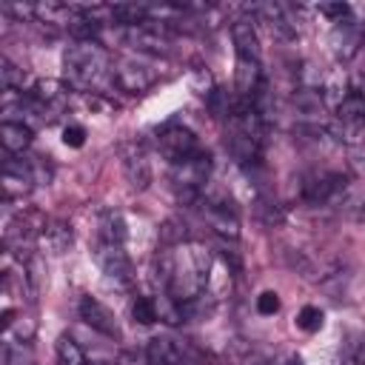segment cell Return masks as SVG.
Here are the masks:
<instances>
[{
	"instance_id": "15",
	"label": "cell",
	"mask_w": 365,
	"mask_h": 365,
	"mask_svg": "<svg viewBox=\"0 0 365 365\" xmlns=\"http://www.w3.org/2000/svg\"><path fill=\"white\" fill-rule=\"evenodd\" d=\"M148 359H151V365H180L182 362L177 345L171 339H160V336L148 342Z\"/></svg>"
},
{
	"instance_id": "14",
	"label": "cell",
	"mask_w": 365,
	"mask_h": 365,
	"mask_svg": "<svg viewBox=\"0 0 365 365\" xmlns=\"http://www.w3.org/2000/svg\"><path fill=\"white\" fill-rule=\"evenodd\" d=\"M40 237H43V242H46L48 251L63 254V251L71 245V225H68V222H48Z\"/></svg>"
},
{
	"instance_id": "20",
	"label": "cell",
	"mask_w": 365,
	"mask_h": 365,
	"mask_svg": "<svg viewBox=\"0 0 365 365\" xmlns=\"http://www.w3.org/2000/svg\"><path fill=\"white\" fill-rule=\"evenodd\" d=\"M0 365H31V354L23 345L6 342L3 345V354H0Z\"/></svg>"
},
{
	"instance_id": "4",
	"label": "cell",
	"mask_w": 365,
	"mask_h": 365,
	"mask_svg": "<svg viewBox=\"0 0 365 365\" xmlns=\"http://www.w3.org/2000/svg\"><path fill=\"white\" fill-rule=\"evenodd\" d=\"M111 80H114L123 91H128V94H140V91H145V88L154 86L157 74H154L148 66L137 63V60H123V63H117V66L111 68Z\"/></svg>"
},
{
	"instance_id": "3",
	"label": "cell",
	"mask_w": 365,
	"mask_h": 365,
	"mask_svg": "<svg viewBox=\"0 0 365 365\" xmlns=\"http://www.w3.org/2000/svg\"><path fill=\"white\" fill-rule=\"evenodd\" d=\"M160 151H163V157H165L171 165H182V163H188L200 148H197L194 131H188V128H182V125H168V128L160 134Z\"/></svg>"
},
{
	"instance_id": "13",
	"label": "cell",
	"mask_w": 365,
	"mask_h": 365,
	"mask_svg": "<svg viewBox=\"0 0 365 365\" xmlns=\"http://www.w3.org/2000/svg\"><path fill=\"white\" fill-rule=\"evenodd\" d=\"M97 237H100L103 242H117V245H123V242H125V222H123V217H120L117 211H106V214L100 217Z\"/></svg>"
},
{
	"instance_id": "19",
	"label": "cell",
	"mask_w": 365,
	"mask_h": 365,
	"mask_svg": "<svg viewBox=\"0 0 365 365\" xmlns=\"http://www.w3.org/2000/svg\"><path fill=\"white\" fill-rule=\"evenodd\" d=\"M342 365H365V336H348L345 339Z\"/></svg>"
},
{
	"instance_id": "1",
	"label": "cell",
	"mask_w": 365,
	"mask_h": 365,
	"mask_svg": "<svg viewBox=\"0 0 365 365\" xmlns=\"http://www.w3.org/2000/svg\"><path fill=\"white\" fill-rule=\"evenodd\" d=\"M157 274L171 299H177L180 305L194 302L205 291L211 274V251L202 248L200 242H185L177 251H165L160 257Z\"/></svg>"
},
{
	"instance_id": "8",
	"label": "cell",
	"mask_w": 365,
	"mask_h": 365,
	"mask_svg": "<svg viewBox=\"0 0 365 365\" xmlns=\"http://www.w3.org/2000/svg\"><path fill=\"white\" fill-rule=\"evenodd\" d=\"M225 143H228V151L234 154V160L242 163V165H254L262 157V140H257V137H251V134H245L234 125H231V134H228Z\"/></svg>"
},
{
	"instance_id": "26",
	"label": "cell",
	"mask_w": 365,
	"mask_h": 365,
	"mask_svg": "<svg viewBox=\"0 0 365 365\" xmlns=\"http://www.w3.org/2000/svg\"><path fill=\"white\" fill-rule=\"evenodd\" d=\"M11 317H14V311H11V308H6V311H3V328H11V322H14Z\"/></svg>"
},
{
	"instance_id": "16",
	"label": "cell",
	"mask_w": 365,
	"mask_h": 365,
	"mask_svg": "<svg viewBox=\"0 0 365 365\" xmlns=\"http://www.w3.org/2000/svg\"><path fill=\"white\" fill-rule=\"evenodd\" d=\"M31 97H34L43 108H48V106H54V103H63V97H66V86H63L60 80H40V83H34Z\"/></svg>"
},
{
	"instance_id": "22",
	"label": "cell",
	"mask_w": 365,
	"mask_h": 365,
	"mask_svg": "<svg viewBox=\"0 0 365 365\" xmlns=\"http://www.w3.org/2000/svg\"><path fill=\"white\" fill-rule=\"evenodd\" d=\"M0 74H3V88L6 91H17V88H23V68H17L11 60H6L3 57V68H0Z\"/></svg>"
},
{
	"instance_id": "7",
	"label": "cell",
	"mask_w": 365,
	"mask_h": 365,
	"mask_svg": "<svg viewBox=\"0 0 365 365\" xmlns=\"http://www.w3.org/2000/svg\"><path fill=\"white\" fill-rule=\"evenodd\" d=\"M80 317L91 325V328H97L100 334H106V336H120V328H117V319H114V314L103 305V302H97L94 297H83L80 299Z\"/></svg>"
},
{
	"instance_id": "21",
	"label": "cell",
	"mask_w": 365,
	"mask_h": 365,
	"mask_svg": "<svg viewBox=\"0 0 365 365\" xmlns=\"http://www.w3.org/2000/svg\"><path fill=\"white\" fill-rule=\"evenodd\" d=\"M322 311L319 308H314V305H305L299 314H297V325L302 328V331H308V334H314V331H319L322 328Z\"/></svg>"
},
{
	"instance_id": "11",
	"label": "cell",
	"mask_w": 365,
	"mask_h": 365,
	"mask_svg": "<svg viewBox=\"0 0 365 365\" xmlns=\"http://www.w3.org/2000/svg\"><path fill=\"white\" fill-rule=\"evenodd\" d=\"M0 143H3L6 151L20 154V151H26L29 143H31V128L23 125V123H11V120H6V123L0 125Z\"/></svg>"
},
{
	"instance_id": "27",
	"label": "cell",
	"mask_w": 365,
	"mask_h": 365,
	"mask_svg": "<svg viewBox=\"0 0 365 365\" xmlns=\"http://www.w3.org/2000/svg\"><path fill=\"white\" fill-rule=\"evenodd\" d=\"M180 365H182V362H180Z\"/></svg>"
},
{
	"instance_id": "5",
	"label": "cell",
	"mask_w": 365,
	"mask_h": 365,
	"mask_svg": "<svg viewBox=\"0 0 365 365\" xmlns=\"http://www.w3.org/2000/svg\"><path fill=\"white\" fill-rule=\"evenodd\" d=\"M342 188H345V177L339 171H319L302 182V197H305V202L319 205V202H328Z\"/></svg>"
},
{
	"instance_id": "24",
	"label": "cell",
	"mask_w": 365,
	"mask_h": 365,
	"mask_svg": "<svg viewBox=\"0 0 365 365\" xmlns=\"http://www.w3.org/2000/svg\"><path fill=\"white\" fill-rule=\"evenodd\" d=\"M63 143H66L68 148H80V145L86 143V128H80V125H66V128H63Z\"/></svg>"
},
{
	"instance_id": "18",
	"label": "cell",
	"mask_w": 365,
	"mask_h": 365,
	"mask_svg": "<svg viewBox=\"0 0 365 365\" xmlns=\"http://www.w3.org/2000/svg\"><path fill=\"white\" fill-rule=\"evenodd\" d=\"M131 314H134V319H137L140 325H151V322H157V319H160L157 302H154L151 297H137V299H134V305H131Z\"/></svg>"
},
{
	"instance_id": "23",
	"label": "cell",
	"mask_w": 365,
	"mask_h": 365,
	"mask_svg": "<svg viewBox=\"0 0 365 365\" xmlns=\"http://www.w3.org/2000/svg\"><path fill=\"white\" fill-rule=\"evenodd\" d=\"M257 311L265 314V317L277 314V311H279V297H277V291H262V294L257 297Z\"/></svg>"
},
{
	"instance_id": "25",
	"label": "cell",
	"mask_w": 365,
	"mask_h": 365,
	"mask_svg": "<svg viewBox=\"0 0 365 365\" xmlns=\"http://www.w3.org/2000/svg\"><path fill=\"white\" fill-rule=\"evenodd\" d=\"M319 11H322V14H328V17H334L336 23H342V17H348V14H351V6H348V3H322V6H319Z\"/></svg>"
},
{
	"instance_id": "12",
	"label": "cell",
	"mask_w": 365,
	"mask_h": 365,
	"mask_svg": "<svg viewBox=\"0 0 365 365\" xmlns=\"http://www.w3.org/2000/svg\"><path fill=\"white\" fill-rule=\"evenodd\" d=\"M123 168H125V177H128V185H131V188H145V185H148L151 171H148V163H145V157H143L140 151L125 154Z\"/></svg>"
},
{
	"instance_id": "2",
	"label": "cell",
	"mask_w": 365,
	"mask_h": 365,
	"mask_svg": "<svg viewBox=\"0 0 365 365\" xmlns=\"http://www.w3.org/2000/svg\"><path fill=\"white\" fill-rule=\"evenodd\" d=\"M63 66H66V80L77 88H91L97 86L108 68H111V57L108 51L94 43V40H77L74 46H68L66 57H63Z\"/></svg>"
},
{
	"instance_id": "6",
	"label": "cell",
	"mask_w": 365,
	"mask_h": 365,
	"mask_svg": "<svg viewBox=\"0 0 365 365\" xmlns=\"http://www.w3.org/2000/svg\"><path fill=\"white\" fill-rule=\"evenodd\" d=\"M94 259H97V265L103 268V274H108V277H114V279H128V277H131V262H128L123 245H117V242H103V240H97V245H94Z\"/></svg>"
},
{
	"instance_id": "10",
	"label": "cell",
	"mask_w": 365,
	"mask_h": 365,
	"mask_svg": "<svg viewBox=\"0 0 365 365\" xmlns=\"http://www.w3.org/2000/svg\"><path fill=\"white\" fill-rule=\"evenodd\" d=\"M231 40H234L237 57L259 60V37H257V31H254V26L248 20H237L231 26Z\"/></svg>"
},
{
	"instance_id": "9",
	"label": "cell",
	"mask_w": 365,
	"mask_h": 365,
	"mask_svg": "<svg viewBox=\"0 0 365 365\" xmlns=\"http://www.w3.org/2000/svg\"><path fill=\"white\" fill-rule=\"evenodd\" d=\"M359 40H362V34H359V29H356L351 20L336 23V26H334V31H331V48H334V54H336L339 60L354 57V54H356Z\"/></svg>"
},
{
	"instance_id": "17",
	"label": "cell",
	"mask_w": 365,
	"mask_h": 365,
	"mask_svg": "<svg viewBox=\"0 0 365 365\" xmlns=\"http://www.w3.org/2000/svg\"><path fill=\"white\" fill-rule=\"evenodd\" d=\"M57 356H60L63 365H88L83 348H80L68 334H63V336L57 339Z\"/></svg>"
}]
</instances>
